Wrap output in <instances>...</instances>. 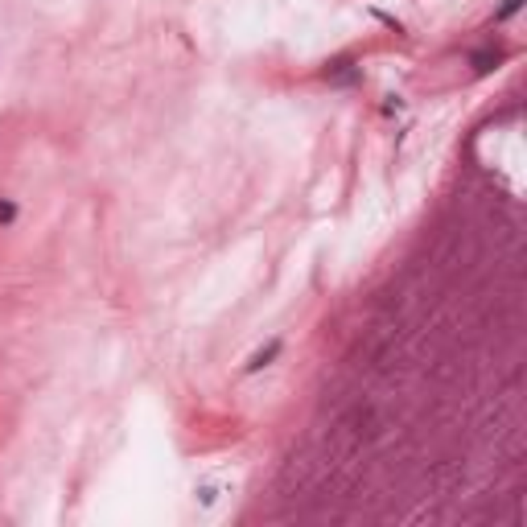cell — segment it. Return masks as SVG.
<instances>
[{
    "mask_svg": "<svg viewBox=\"0 0 527 527\" xmlns=\"http://www.w3.org/2000/svg\"><path fill=\"white\" fill-rule=\"evenodd\" d=\"M519 8H524V0H507V4H503V8L495 12V21H507V16H515Z\"/></svg>",
    "mask_w": 527,
    "mask_h": 527,
    "instance_id": "cell-5",
    "label": "cell"
},
{
    "mask_svg": "<svg viewBox=\"0 0 527 527\" xmlns=\"http://www.w3.org/2000/svg\"><path fill=\"white\" fill-rule=\"evenodd\" d=\"M8 223H16V202L0 198V227H8Z\"/></svg>",
    "mask_w": 527,
    "mask_h": 527,
    "instance_id": "cell-4",
    "label": "cell"
},
{
    "mask_svg": "<svg viewBox=\"0 0 527 527\" xmlns=\"http://www.w3.org/2000/svg\"><path fill=\"white\" fill-rule=\"evenodd\" d=\"M276 355H280V342H276V338H272V342H268V346H264V350H256V355H251V359H247V367H243V371H247V375H251V371H264V367H268V363H272V359H276Z\"/></svg>",
    "mask_w": 527,
    "mask_h": 527,
    "instance_id": "cell-2",
    "label": "cell"
},
{
    "mask_svg": "<svg viewBox=\"0 0 527 527\" xmlns=\"http://www.w3.org/2000/svg\"><path fill=\"white\" fill-rule=\"evenodd\" d=\"M330 78H334V82H355L359 70H355L350 62H334V66H330Z\"/></svg>",
    "mask_w": 527,
    "mask_h": 527,
    "instance_id": "cell-3",
    "label": "cell"
},
{
    "mask_svg": "<svg viewBox=\"0 0 527 527\" xmlns=\"http://www.w3.org/2000/svg\"><path fill=\"white\" fill-rule=\"evenodd\" d=\"M499 62H503V54H499V49H474V54H470V66H474L478 74H491Z\"/></svg>",
    "mask_w": 527,
    "mask_h": 527,
    "instance_id": "cell-1",
    "label": "cell"
}]
</instances>
